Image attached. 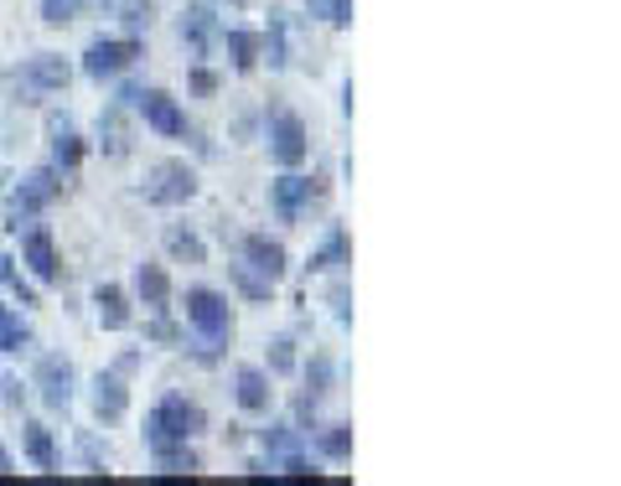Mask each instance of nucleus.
<instances>
[{
  "label": "nucleus",
  "mask_w": 621,
  "mask_h": 486,
  "mask_svg": "<svg viewBox=\"0 0 621 486\" xmlns=\"http://www.w3.org/2000/svg\"><path fill=\"white\" fill-rule=\"evenodd\" d=\"M136 109L145 115V125H151L155 135H166V140H181V135H187V115H181V104H176L166 88H140V94H136Z\"/></svg>",
  "instance_id": "obj_10"
},
{
  "label": "nucleus",
  "mask_w": 621,
  "mask_h": 486,
  "mask_svg": "<svg viewBox=\"0 0 621 486\" xmlns=\"http://www.w3.org/2000/svg\"><path fill=\"white\" fill-rule=\"evenodd\" d=\"M21 347H32V327L21 321V311H11L0 300V352H21Z\"/></svg>",
  "instance_id": "obj_25"
},
{
  "label": "nucleus",
  "mask_w": 621,
  "mask_h": 486,
  "mask_svg": "<svg viewBox=\"0 0 621 486\" xmlns=\"http://www.w3.org/2000/svg\"><path fill=\"white\" fill-rule=\"evenodd\" d=\"M136 295L151 311H166V300H172V274L161 270V264H136Z\"/></svg>",
  "instance_id": "obj_19"
},
{
  "label": "nucleus",
  "mask_w": 621,
  "mask_h": 486,
  "mask_svg": "<svg viewBox=\"0 0 621 486\" xmlns=\"http://www.w3.org/2000/svg\"><path fill=\"white\" fill-rule=\"evenodd\" d=\"M187 327H192L208 347H229V342H233V306H229V295L208 291V285L187 291Z\"/></svg>",
  "instance_id": "obj_3"
},
{
  "label": "nucleus",
  "mask_w": 621,
  "mask_h": 486,
  "mask_svg": "<svg viewBox=\"0 0 621 486\" xmlns=\"http://www.w3.org/2000/svg\"><path fill=\"white\" fill-rule=\"evenodd\" d=\"M26 455L37 471H58V450H52V435L47 425H26Z\"/></svg>",
  "instance_id": "obj_27"
},
{
  "label": "nucleus",
  "mask_w": 621,
  "mask_h": 486,
  "mask_svg": "<svg viewBox=\"0 0 621 486\" xmlns=\"http://www.w3.org/2000/svg\"><path fill=\"white\" fill-rule=\"evenodd\" d=\"M306 156H310L306 119L291 115V109H280V115H270V161H274V166H285V171H295V166H306Z\"/></svg>",
  "instance_id": "obj_8"
},
{
  "label": "nucleus",
  "mask_w": 621,
  "mask_h": 486,
  "mask_svg": "<svg viewBox=\"0 0 621 486\" xmlns=\"http://www.w3.org/2000/svg\"><path fill=\"white\" fill-rule=\"evenodd\" d=\"M244 264H254L259 274H270L274 285L285 280V270H291V253H285V244L280 238H270V234H244Z\"/></svg>",
  "instance_id": "obj_13"
},
{
  "label": "nucleus",
  "mask_w": 621,
  "mask_h": 486,
  "mask_svg": "<svg viewBox=\"0 0 621 486\" xmlns=\"http://www.w3.org/2000/svg\"><path fill=\"white\" fill-rule=\"evenodd\" d=\"M233 399L244 414H270L274 389H270V372L265 368H238L233 372Z\"/></svg>",
  "instance_id": "obj_15"
},
{
  "label": "nucleus",
  "mask_w": 621,
  "mask_h": 486,
  "mask_svg": "<svg viewBox=\"0 0 621 486\" xmlns=\"http://www.w3.org/2000/svg\"><path fill=\"white\" fill-rule=\"evenodd\" d=\"M109 5H115L119 11V21H125V26H151V0H109Z\"/></svg>",
  "instance_id": "obj_35"
},
{
  "label": "nucleus",
  "mask_w": 621,
  "mask_h": 486,
  "mask_svg": "<svg viewBox=\"0 0 621 486\" xmlns=\"http://www.w3.org/2000/svg\"><path fill=\"white\" fill-rule=\"evenodd\" d=\"M0 285L11 295H21V306H37V291H32V280L16 270V259L11 253H0Z\"/></svg>",
  "instance_id": "obj_30"
},
{
  "label": "nucleus",
  "mask_w": 621,
  "mask_h": 486,
  "mask_svg": "<svg viewBox=\"0 0 621 486\" xmlns=\"http://www.w3.org/2000/svg\"><path fill=\"white\" fill-rule=\"evenodd\" d=\"M259 446H265V455H270V461H280V455H295V450H301V429L270 425L265 435H259Z\"/></svg>",
  "instance_id": "obj_29"
},
{
  "label": "nucleus",
  "mask_w": 621,
  "mask_h": 486,
  "mask_svg": "<svg viewBox=\"0 0 621 486\" xmlns=\"http://www.w3.org/2000/svg\"><path fill=\"white\" fill-rule=\"evenodd\" d=\"M140 62V42L136 37H98L89 42V52H83V73L94 83H109L119 73H130Z\"/></svg>",
  "instance_id": "obj_6"
},
{
  "label": "nucleus",
  "mask_w": 621,
  "mask_h": 486,
  "mask_svg": "<svg viewBox=\"0 0 621 486\" xmlns=\"http://www.w3.org/2000/svg\"><path fill=\"white\" fill-rule=\"evenodd\" d=\"M166 249H172V259H181V264H202V259H208V244H202L192 228H166Z\"/></svg>",
  "instance_id": "obj_26"
},
{
  "label": "nucleus",
  "mask_w": 621,
  "mask_h": 486,
  "mask_svg": "<svg viewBox=\"0 0 621 486\" xmlns=\"http://www.w3.org/2000/svg\"><path fill=\"white\" fill-rule=\"evenodd\" d=\"M233 5H244V0H233Z\"/></svg>",
  "instance_id": "obj_41"
},
{
  "label": "nucleus",
  "mask_w": 621,
  "mask_h": 486,
  "mask_svg": "<svg viewBox=\"0 0 621 486\" xmlns=\"http://www.w3.org/2000/svg\"><path fill=\"white\" fill-rule=\"evenodd\" d=\"M331 378H337V363H331L327 352H310V363H306V393H301V399H306V404H321V399L331 393Z\"/></svg>",
  "instance_id": "obj_22"
},
{
  "label": "nucleus",
  "mask_w": 621,
  "mask_h": 486,
  "mask_svg": "<svg viewBox=\"0 0 621 486\" xmlns=\"http://www.w3.org/2000/svg\"><path fill=\"white\" fill-rule=\"evenodd\" d=\"M197 187H202V181H197V171L187 166V161H155L140 192H145L151 208H187V202L197 197Z\"/></svg>",
  "instance_id": "obj_5"
},
{
  "label": "nucleus",
  "mask_w": 621,
  "mask_h": 486,
  "mask_svg": "<svg viewBox=\"0 0 621 486\" xmlns=\"http://www.w3.org/2000/svg\"><path fill=\"white\" fill-rule=\"evenodd\" d=\"M151 336H155V342H176V327H172V321H155Z\"/></svg>",
  "instance_id": "obj_38"
},
{
  "label": "nucleus",
  "mask_w": 621,
  "mask_h": 486,
  "mask_svg": "<svg viewBox=\"0 0 621 486\" xmlns=\"http://www.w3.org/2000/svg\"><path fill=\"white\" fill-rule=\"evenodd\" d=\"M47 140H52V166L62 176H73L83 166V135L68 115H47Z\"/></svg>",
  "instance_id": "obj_14"
},
{
  "label": "nucleus",
  "mask_w": 621,
  "mask_h": 486,
  "mask_svg": "<svg viewBox=\"0 0 621 486\" xmlns=\"http://www.w3.org/2000/svg\"><path fill=\"white\" fill-rule=\"evenodd\" d=\"M331 316H337L342 327H352V291H348V280H331Z\"/></svg>",
  "instance_id": "obj_36"
},
{
  "label": "nucleus",
  "mask_w": 621,
  "mask_h": 486,
  "mask_svg": "<svg viewBox=\"0 0 621 486\" xmlns=\"http://www.w3.org/2000/svg\"><path fill=\"white\" fill-rule=\"evenodd\" d=\"M16 234H21V264H26V274L42 280V285H58V280H62V259H58V244H52V228L32 217V223L16 228Z\"/></svg>",
  "instance_id": "obj_7"
},
{
  "label": "nucleus",
  "mask_w": 621,
  "mask_h": 486,
  "mask_svg": "<svg viewBox=\"0 0 621 486\" xmlns=\"http://www.w3.org/2000/svg\"><path fill=\"white\" fill-rule=\"evenodd\" d=\"M192 88H197V94H213V88H218V79H213V73H208V68H197V73H192Z\"/></svg>",
  "instance_id": "obj_37"
},
{
  "label": "nucleus",
  "mask_w": 621,
  "mask_h": 486,
  "mask_svg": "<svg viewBox=\"0 0 621 486\" xmlns=\"http://www.w3.org/2000/svg\"><path fill=\"white\" fill-rule=\"evenodd\" d=\"M62 197V171L58 166H37V171H26L16 181V192L5 197V228L16 234L21 223H32V217H42L52 202Z\"/></svg>",
  "instance_id": "obj_2"
},
{
  "label": "nucleus",
  "mask_w": 621,
  "mask_h": 486,
  "mask_svg": "<svg viewBox=\"0 0 621 486\" xmlns=\"http://www.w3.org/2000/svg\"><path fill=\"white\" fill-rule=\"evenodd\" d=\"M218 37H223V47H229L233 73H254V68H259V37H254V32L229 26V32H218Z\"/></svg>",
  "instance_id": "obj_20"
},
{
  "label": "nucleus",
  "mask_w": 621,
  "mask_h": 486,
  "mask_svg": "<svg viewBox=\"0 0 621 486\" xmlns=\"http://www.w3.org/2000/svg\"><path fill=\"white\" fill-rule=\"evenodd\" d=\"M37 393L52 414H68V404H73V393H78V368L62 352H47L37 363Z\"/></svg>",
  "instance_id": "obj_9"
},
{
  "label": "nucleus",
  "mask_w": 621,
  "mask_h": 486,
  "mask_svg": "<svg viewBox=\"0 0 621 486\" xmlns=\"http://www.w3.org/2000/svg\"><path fill=\"white\" fill-rule=\"evenodd\" d=\"M0 389H5V404H11V408L21 404V383H16V378H5V383H0Z\"/></svg>",
  "instance_id": "obj_39"
},
{
  "label": "nucleus",
  "mask_w": 621,
  "mask_h": 486,
  "mask_svg": "<svg viewBox=\"0 0 621 486\" xmlns=\"http://www.w3.org/2000/svg\"><path fill=\"white\" fill-rule=\"evenodd\" d=\"M94 311H98V327L104 331H125L130 327V295L119 285H98L94 291Z\"/></svg>",
  "instance_id": "obj_18"
},
{
  "label": "nucleus",
  "mask_w": 621,
  "mask_h": 486,
  "mask_svg": "<svg viewBox=\"0 0 621 486\" xmlns=\"http://www.w3.org/2000/svg\"><path fill=\"white\" fill-rule=\"evenodd\" d=\"M259 58H270V68L280 73L291 62V37H285V11H270V32L259 37Z\"/></svg>",
  "instance_id": "obj_21"
},
{
  "label": "nucleus",
  "mask_w": 621,
  "mask_h": 486,
  "mask_svg": "<svg viewBox=\"0 0 621 486\" xmlns=\"http://www.w3.org/2000/svg\"><path fill=\"white\" fill-rule=\"evenodd\" d=\"M352 264V238L348 228H331L327 238H321V249L310 253V274H342Z\"/></svg>",
  "instance_id": "obj_17"
},
{
  "label": "nucleus",
  "mask_w": 621,
  "mask_h": 486,
  "mask_svg": "<svg viewBox=\"0 0 621 486\" xmlns=\"http://www.w3.org/2000/svg\"><path fill=\"white\" fill-rule=\"evenodd\" d=\"M218 37V16H213V5H187L181 11V42L192 47L197 58H208V47H213Z\"/></svg>",
  "instance_id": "obj_16"
},
{
  "label": "nucleus",
  "mask_w": 621,
  "mask_h": 486,
  "mask_svg": "<svg viewBox=\"0 0 621 486\" xmlns=\"http://www.w3.org/2000/svg\"><path fill=\"white\" fill-rule=\"evenodd\" d=\"M125 408H130V383H125V372L104 368L94 378V419L98 425H115V419H125Z\"/></svg>",
  "instance_id": "obj_12"
},
{
  "label": "nucleus",
  "mask_w": 621,
  "mask_h": 486,
  "mask_svg": "<svg viewBox=\"0 0 621 486\" xmlns=\"http://www.w3.org/2000/svg\"><path fill=\"white\" fill-rule=\"evenodd\" d=\"M208 429V414L202 404L181 399V393H166L161 404L145 414V446L161 450V446H192L197 435Z\"/></svg>",
  "instance_id": "obj_1"
},
{
  "label": "nucleus",
  "mask_w": 621,
  "mask_h": 486,
  "mask_svg": "<svg viewBox=\"0 0 621 486\" xmlns=\"http://www.w3.org/2000/svg\"><path fill=\"white\" fill-rule=\"evenodd\" d=\"M151 455H155V476H197V471H202L192 446H161V450H151Z\"/></svg>",
  "instance_id": "obj_23"
},
{
  "label": "nucleus",
  "mask_w": 621,
  "mask_h": 486,
  "mask_svg": "<svg viewBox=\"0 0 621 486\" xmlns=\"http://www.w3.org/2000/svg\"><path fill=\"white\" fill-rule=\"evenodd\" d=\"M0 476H11V455L5 450H0Z\"/></svg>",
  "instance_id": "obj_40"
},
{
  "label": "nucleus",
  "mask_w": 621,
  "mask_h": 486,
  "mask_svg": "<svg viewBox=\"0 0 621 486\" xmlns=\"http://www.w3.org/2000/svg\"><path fill=\"white\" fill-rule=\"evenodd\" d=\"M310 202H316V181H310V176L285 171L280 181H270V208L280 223H301Z\"/></svg>",
  "instance_id": "obj_11"
},
{
  "label": "nucleus",
  "mask_w": 621,
  "mask_h": 486,
  "mask_svg": "<svg viewBox=\"0 0 621 486\" xmlns=\"http://www.w3.org/2000/svg\"><path fill=\"white\" fill-rule=\"evenodd\" d=\"M78 11H83V0H42V21L47 26H68V21H78Z\"/></svg>",
  "instance_id": "obj_33"
},
{
  "label": "nucleus",
  "mask_w": 621,
  "mask_h": 486,
  "mask_svg": "<svg viewBox=\"0 0 621 486\" xmlns=\"http://www.w3.org/2000/svg\"><path fill=\"white\" fill-rule=\"evenodd\" d=\"M98 145H109V156H125V151H130V140H125V130H119V104L98 119Z\"/></svg>",
  "instance_id": "obj_32"
},
{
  "label": "nucleus",
  "mask_w": 621,
  "mask_h": 486,
  "mask_svg": "<svg viewBox=\"0 0 621 486\" xmlns=\"http://www.w3.org/2000/svg\"><path fill=\"white\" fill-rule=\"evenodd\" d=\"M316 450H321L327 461H352V425H327L316 435Z\"/></svg>",
  "instance_id": "obj_28"
},
{
  "label": "nucleus",
  "mask_w": 621,
  "mask_h": 486,
  "mask_svg": "<svg viewBox=\"0 0 621 486\" xmlns=\"http://www.w3.org/2000/svg\"><path fill=\"white\" fill-rule=\"evenodd\" d=\"M229 280H233V291L249 295V300H270V295H274L270 274H259L254 264H244V259H238V264H229Z\"/></svg>",
  "instance_id": "obj_24"
},
{
  "label": "nucleus",
  "mask_w": 621,
  "mask_h": 486,
  "mask_svg": "<svg viewBox=\"0 0 621 486\" xmlns=\"http://www.w3.org/2000/svg\"><path fill=\"white\" fill-rule=\"evenodd\" d=\"M0 83H21V104H37V94H62L73 83V68L58 52H37V58H26L21 68H11Z\"/></svg>",
  "instance_id": "obj_4"
},
{
  "label": "nucleus",
  "mask_w": 621,
  "mask_h": 486,
  "mask_svg": "<svg viewBox=\"0 0 621 486\" xmlns=\"http://www.w3.org/2000/svg\"><path fill=\"white\" fill-rule=\"evenodd\" d=\"M310 16H321L327 26L348 32L352 26V0H310Z\"/></svg>",
  "instance_id": "obj_31"
},
{
  "label": "nucleus",
  "mask_w": 621,
  "mask_h": 486,
  "mask_svg": "<svg viewBox=\"0 0 621 486\" xmlns=\"http://www.w3.org/2000/svg\"><path fill=\"white\" fill-rule=\"evenodd\" d=\"M295 363H301V357H295V342L291 336H274L270 342V372L285 378V372H295Z\"/></svg>",
  "instance_id": "obj_34"
}]
</instances>
